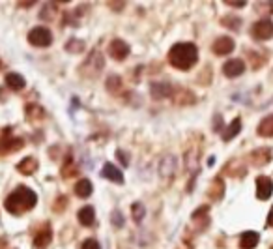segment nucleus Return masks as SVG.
Listing matches in <instances>:
<instances>
[{
  "label": "nucleus",
  "instance_id": "28",
  "mask_svg": "<svg viewBox=\"0 0 273 249\" xmlns=\"http://www.w3.org/2000/svg\"><path fill=\"white\" fill-rule=\"evenodd\" d=\"M131 214H133V219L139 223V221H142V218H144V214H146V210H144V206H142L141 203H133L131 206Z\"/></svg>",
  "mask_w": 273,
  "mask_h": 249
},
{
  "label": "nucleus",
  "instance_id": "25",
  "mask_svg": "<svg viewBox=\"0 0 273 249\" xmlns=\"http://www.w3.org/2000/svg\"><path fill=\"white\" fill-rule=\"evenodd\" d=\"M77 174V167H75V163H73V157H66V163H64L62 167V176H66V178H71V176H75Z\"/></svg>",
  "mask_w": 273,
  "mask_h": 249
},
{
  "label": "nucleus",
  "instance_id": "29",
  "mask_svg": "<svg viewBox=\"0 0 273 249\" xmlns=\"http://www.w3.org/2000/svg\"><path fill=\"white\" fill-rule=\"evenodd\" d=\"M221 23H223V26H230V28L238 30V24L242 23V21H240L238 17H225V19H223Z\"/></svg>",
  "mask_w": 273,
  "mask_h": 249
},
{
  "label": "nucleus",
  "instance_id": "11",
  "mask_svg": "<svg viewBox=\"0 0 273 249\" xmlns=\"http://www.w3.org/2000/svg\"><path fill=\"white\" fill-rule=\"evenodd\" d=\"M243 71H245V64H243V60H240V58H232V60H228V62L223 66V73H225V77L228 79L240 77Z\"/></svg>",
  "mask_w": 273,
  "mask_h": 249
},
{
  "label": "nucleus",
  "instance_id": "26",
  "mask_svg": "<svg viewBox=\"0 0 273 249\" xmlns=\"http://www.w3.org/2000/svg\"><path fill=\"white\" fill-rule=\"evenodd\" d=\"M66 51H70V53H81V51H85V41H81L77 38H71L68 41V45H66Z\"/></svg>",
  "mask_w": 273,
  "mask_h": 249
},
{
  "label": "nucleus",
  "instance_id": "30",
  "mask_svg": "<svg viewBox=\"0 0 273 249\" xmlns=\"http://www.w3.org/2000/svg\"><path fill=\"white\" fill-rule=\"evenodd\" d=\"M66 208H68V197H58V199H56V203H55V206H53V210L62 212V210H66Z\"/></svg>",
  "mask_w": 273,
  "mask_h": 249
},
{
  "label": "nucleus",
  "instance_id": "32",
  "mask_svg": "<svg viewBox=\"0 0 273 249\" xmlns=\"http://www.w3.org/2000/svg\"><path fill=\"white\" fill-rule=\"evenodd\" d=\"M81 249H101L99 248V242L94 240V238H88V240L83 242V248Z\"/></svg>",
  "mask_w": 273,
  "mask_h": 249
},
{
  "label": "nucleus",
  "instance_id": "13",
  "mask_svg": "<svg viewBox=\"0 0 273 249\" xmlns=\"http://www.w3.org/2000/svg\"><path fill=\"white\" fill-rule=\"evenodd\" d=\"M101 174H103V178L110 180V182H114V184H124V174H122V171H120L118 167H114L112 163L103 165Z\"/></svg>",
  "mask_w": 273,
  "mask_h": 249
},
{
  "label": "nucleus",
  "instance_id": "23",
  "mask_svg": "<svg viewBox=\"0 0 273 249\" xmlns=\"http://www.w3.org/2000/svg\"><path fill=\"white\" fill-rule=\"evenodd\" d=\"M225 171L228 172L230 176H245L247 169H245L243 165H240V161H232V163H226Z\"/></svg>",
  "mask_w": 273,
  "mask_h": 249
},
{
  "label": "nucleus",
  "instance_id": "36",
  "mask_svg": "<svg viewBox=\"0 0 273 249\" xmlns=\"http://www.w3.org/2000/svg\"><path fill=\"white\" fill-rule=\"evenodd\" d=\"M226 4H228L230 8H243V6H245V0H243V2H234V0H230V2H226Z\"/></svg>",
  "mask_w": 273,
  "mask_h": 249
},
{
  "label": "nucleus",
  "instance_id": "21",
  "mask_svg": "<svg viewBox=\"0 0 273 249\" xmlns=\"http://www.w3.org/2000/svg\"><path fill=\"white\" fill-rule=\"evenodd\" d=\"M92 191H94V187H92V182L90 180H79L77 186H75V193H77L79 199H88L90 195H92Z\"/></svg>",
  "mask_w": 273,
  "mask_h": 249
},
{
  "label": "nucleus",
  "instance_id": "33",
  "mask_svg": "<svg viewBox=\"0 0 273 249\" xmlns=\"http://www.w3.org/2000/svg\"><path fill=\"white\" fill-rule=\"evenodd\" d=\"M116 156L120 157V163H124V167H127V165H129V161H127V154H124L122 150H118Z\"/></svg>",
  "mask_w": 273,
  "mask_h": 249
},
{
  "label": "nucleus",
  "instance_id": "8",
  "mask_svg": "<svg viewBox=\"0 0 273 249\" xmlns=\"http://www.w3.org/2000/svg\"><path fill=\"white\" fill-rule=\"evenodd\" d=\"M53 240V229L51 225H41L34 234V248L36 249H45Z\"/></svg>",
  "mask_w": 273,
  "mask_h": 249
},
{
  "label": "nucleus",
  "instance_id": "37",
  "mask_svg": "<svg viewBox=\"0 0 273 249\" xmlns=\"http://www.w3.org/2000/svg\"><path fill=\"white\" fill-rule=\"evenodd\" d=\"M17 6H19V8H32V6H34V2H19Z\"/></svg>",
  "mask_w": 273,
  "mask_h": 249
},
{
  "label": "nucleus",
  "instance_id": "1",
  "mask_svg": "<svg viewBox=\"0 0 273 249\" xmlns=\"http://www.w3.org/2000/svg\"><path fill=\"white\" fill-rule=\"evenodd\" d=\"M38 203V195L32 191L30 187L26 186H19L13 191V193L8 195V199H6V210L9 214H13V216H23L26 212H30L34 206Z\"/></svg>",
  "mask_w": 273,
  "mask_h": 249
},
{
  "label": "nucleus",
  "instance_id": "14",
  "mask_svg": "<svg viewBox=\"0 0 273 249\" xmlns=\"http://www.w3.org/2000/svg\"><path fill=\"white\" fill-rule=\"evenodd\" d=\"M240 131H242V118H234V120H232V122L226 125L225 129H223V133H221V139L225 140V142H228V140L234 139Z\"/></svg>",
  "mask_w": 273,
  "mask_h": 249
},
{
  "label": "nucleus",
  "instance_id": "12",
  "mask_svg": "<svg viewBox=\"0 0 273 249\" xmlns=\"http://www.w3.org/2000/svg\"><path fill=\"white\" fill-rule=\"evenodd\" d=\"M273 193V184L268 176H258L257 178V197L260 201H268Z\"/></svg>",
  "mask_w": 273,
  "mask_h": 249
},
{
  "label": "nucleus",
  "instance_id": "24",
  "mask_svg": "<svg viewBox=\"0 0 273 249\" xmlns=\"http://www.w3.org/2000/svg\"><path fill=\"white\" fill-rule=\"evenodd\" d=\"M26 118L28 120H43L45 118V111L41 109V107H38V105H28L26 107Z\"/></svg>",
  "mask_w": 273,
  "mask_h": 249
},
{
  "label": "nucleus",
  "instance_id": "20",
  "mask_svg": "<svg viewBox=\"0 0 273 249\" xmlns=\"http://www.w3.org/2000/svg\"><path fill=\"white\" fill-rule=\"evenodd\" d=\"M150 92H152V96H154L156 100H163L167 96H171L172 88L171 85H167V83H154L152 88H150Z\"/></svg>",
  "mask_w": 273,
  "mask_h": 249
},
{
  "label": "nucleus",
  "instance_id": "5",
  "mask_svg": "<svg viewBox=\"0 0 273 249\" xmlns=\"http://www.w3.org/2000/svg\"><path fill=\"white\" fill-rule=\"evenodd\" d=\"M28 41L34 47H49L53 43V34L45 26H36L28 32Z\"/></svg>",
  "mask_w": 273,
  "mask_h": 249
},
{
  "label": "nucleus",
  "instance_id": "7",
  "mask_svg": "<svg viewBox=\"0 0 273 249\" xmlns=\"http://www.w3.org/2000/svg\"><path fill=\"white\" fill-rule=\"evenodd\" d=\"M129 53H131V49H129V45L125 43L124 39H112L109 43V55L116 60V62H124L125 58L129 56Z\"/></svg>",
  "mask_w": 273,
  "mask_h": 249
},
{
  "label": "nucleus",
  "instance_id": "18",
  "mask_svg": "<svg viewBox=\"0 0 273 249\" xmlns=\"http://www.w3.org/2000/svg\"><path fill=\"white\" fill-rule=\"evenodd\" d=\"M6 85H8L9 90L19 92V90H23L24 88L26 81H24V77L23 75H19V73H8V75H6Z\"/></svg>",
  "mask_w": 273,
  "mask_h": 249
},
{
  "label": "nucleus",
  "instance_id": "4",
  "mask_svg": "<svg viewBox=\"0 0 273 249\" xmlns=\"http://www.w3.org/2000/svg\"><path fill=\"white\" fill-rule=\"evenodd\" d=\"M103 70V56L99 51H94L92 55L86 58V62L81 68V73L85 77H97Z\"/></svg>",
  "mask_w": 273,
  "mask_h": 249
},
{
  "label": "nucleus",
  "instance_id": "27",
  "mask_svg": "<svg viewBox=\"0 0 273 249\" xmlns=\"http://www.w3.org/2000/svg\"><path fill=\"white\" fill-rule=\"evenodd\" d=\"M120 88H122V79L118 77V75H112V77L107 79V90L109 92L116 94Z\"/></svg>",
  "mask_w": 273,
  "mask_h": 249
},
{
  "label": "nucleus",
  "instance_id": "15",
  "mask_svg": "<svg viewBox=\"0 0 273 249\" xmlns=\"http://www.w3.org/2000/svg\"><path fill=\"white\" fill-rule=\"evenodd\" d=\"M79 218V223L83 227H94L95 223V212L92 206H85V208H81L77 214Z\"/></svg>",
  "mask_w": 273,
  "mask_h": 249
},
{
  "label": "nucleus",
  "instance_id": "6",
  "mask_svg": "<svg viewBox=\"0 0 273 249\" xmlns=\"http://www.w3.org/2000/svg\"><path fill=\"white\" fill-rule=\"evenodd\" d=\"M251 36L258 41H266L273 36V23L270 19H262V21H257V23L251 26Z\"/></svg>",
  "mask_w": 273,
  "mask_h": 249
},
{
  "label": "nucleus",
  "instance_id": "3",
  "mask_svg": "<svg viewBox=\"0 0 273 249\" xmlns=\"http://www.w3.org/2000/svg\"><path fill=\"white\" fill-rule=\"evenodd\" d=\"M24 146V140L21 137H15L11 133V127H6L0 133V156H8L13 152H19Z\"/></svg>",
  "mask_w": 273,
  "mask_h": 249
},
{
  "label": "nucleus",
  "instance_id": "9",
  "mask_svg": "<svg viewBox=\"0 0 273 249\" xmlns=\"http://www.w3.org/2000/svg\"><path fill=\"white\" fill-rule=\"evenodd\" d=\"M213 53L217 56H225V55H230L232 51H234V39L228 38V36H221V38L215 39V43H213Z\"/></svg>",
  "mask_w": 273,
  "mask_h": 249
},
{
  "label": "nucleus",
  "instance_id": "17",
  "mask_svg": "<svg viewBox=\"0 0 273 249\" xmlns=\"http://www.w3.org/2000/svg\"><path fill=\"white\" fill-rule=\"evenodd\" d=\"M258 240H260L258 233H255V231H247V233H243L242 238H240V248L242 249H255L257 248Z\"/></svg>",
  "mask_w": 273,
  "mask_h": 249
},
{
  "label": "nucleus",
  "instance_id": "16",
  "mask_svg": "<svg viewBox=\"0 0 273 249\" xmlns=\"http://www.w3.org/2000/svg\"><path fill=\"white\" fill-rule=\"evenodd\" d=\"M38 159L36 157H24L21 163L17 165V171L21 172V174H24V176H28V174H34V172L38 171Z\"/></svg>",
  "mask_w": 273,
  "mask_h": 249
},
{
  "label": "nucleus",
  "instance_id": "35",
  "mask_svg": "<svg viewBox=\"0 0 273 249\" xmlns=\"http://www.w3.org/2000/svg\"><path fill=\"white\" fill-rule=\"evenodd\" d=\"M221 124H223V120H221V117L217 115V117H215V122H213V127H215V131H221V129H223V125H221Z\"/></svg>",
  "mask_w": 273,
  "mask_h": 249
},
{
  "label": "nucleus",
  "instance_id": "19",
  "mask_svg": "<svg viewBox=\"0 0 273 249\" xmlns=\"http://www.w3.org/2000/svg\"><path fill=\"white\" fill-rule=\"evenodd\" d=\"M223 195H225V184H223V180H221V178H215L210 184V189H208V197H210L211 201H219Z\"/></svg>",
  "mask_w": 273,
  "mask_h": 249
},
{
  "label": "nucleus",
  "instance_id": "34",
  "mask_svg": "<svg viewBox=\"0 0 273 249\" xmlns=\"http://www.w3.org/2000/svg\"><path fill=\"white\" fill-rule=\"evenodd\" d=\"M109 8H116L114 11H120L122 8H125V2H109Z\"/></svg>",
  "mask_w": 273,
  "mask_h": 249
},
{
  "label": "nucleus",
  "instance_id": "22",
  "mask_svg": "<svg viewBox=\"0 0 273 249\" xmlns=\"http://www.w3.org/2000/svg\"><path fill=\"white\" fill-rule=\"evenodd\" d=\"M257 131H258L260 137H266V139H268V137H272L273 135V117L272 115H268V117H266L264 120L258 124Z\"/></svg>",
  "mask_w": 273,
  "mask_h": 249
},
{
  "label": "nucleus",
  "instance_id": "10",
  "mask_svg": "<svg viewBox=\"0 0 273 249\" xmlns=\"http://www.w3.org/2000/svg\"><path fill=\"white\" fill-rule=\"evenodd\" d=\"M251 165H255V167H264L272 161V150L270 148H257V150H253L251 152Z\"/></svg>",
  "mask_w": 273,
  "mask_h": 249
},
{
  "label": "nucleus",
  "instance_id": "31",
  "mask_svg": "<svg viewBox=\"0 0 273 249\" xmlns=\"http://www.w3.org/2000/svg\"><path fill=\"white\" fill-rule=\"evenodd\" d=\"M112 225L118 227V229H120V227H124V216H122L118 210L112 212Z\"/></svg>",
  "mask_w": 273,
  "mask_h": 249
},
{
  "label": "nucleus",
  "instance_id": "2",
  "mask_svg": "<svg viewBox=\"0 0 273 249\" xmlns=\"http://www.w3.org/2000/svg\"><path fill=\"white\" fill-rule=\"evenodd\" d=\"M169 62L176 68V70L187 71L191 70L196 62H198V49L195 43H176L169 51Z\"/></svg>",
  "mask_w": 273,
  "mask_h": 249
}]
</instances>
